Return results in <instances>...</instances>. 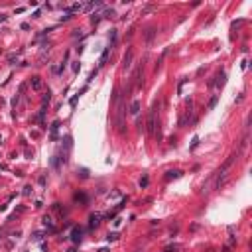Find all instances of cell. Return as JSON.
<instances>
[{
	"label": "cell",
	"mask_w": 252,
	"mask_h": 252,
	"mask_svg": "<svg viewBox=\"0 0 252 252\" xmlns=\"http://www.w3.org/2000/svg\"><path fill=\"white\" fill-rule=\"evenodd\" d=\"M57 130H59V122L55 120V122L51 124V132H49V138L51 140H57Z\"/></svg>",
	"instance_id": "cell-7"
},
{
	"label": "cell",
	"mask_w": 252,
	"mask_h": 252,
	"mask_svg": "<svg viewBox=\"0 0 252 252\" xmlns=\"http://www.w3.org/2000/svg\"><path fill=\"white\" fill-rule=\"evenodd\" d=\"M197 144H199V138L195 136V138H193V144H191V150H193V148H197Z\"/></svg>",
	"instance_id": "cell-24"
},
{
	"label": "cell",
	"mask_w": 252,
	"mask_h": 252,
	"mask_svg": "<svg viewBox=\"0 0 252 252\" xmlns=\"http://www.w3.org/2000/svg\"><path fill=\"white\" fill-rule=\"evenodd\" d=\"M223 252H231V246H223Z\"/></svg>",
	"instance_id": "cell-26"
},
{
	"label": "cell",
	"mask_w": 252,
	"mask_h": 252,
	"mask_svg": "<svg viewBox=\"0 0 252 252\" xmlns=\"http://www.w3.org/2000/svg\"><path fill=\"white\" fill-rule=\"evenodd\" d=\"M105 16H106V18H112V16H114V10H112V8H110V10H106Z\"/></svg>",
	"instance_id": "cell-22"
},
{
	"label": "cell",
	"mask_w": 252,
	"mask_h": 252,
	"mask_svg": "<svg viewBox=\"0 0 252 252\" xmlns=\"http://www.w3.org/2000/svg\"><path fill=\"white\" fill-rule=\"evenodd\" d=\"M30 85H32L33 91H41V89H43V81H41V77H32V79H30Z\"/></svg>",
	"instance_id": "cell-3"
},
{
	"label": "cell",
	"mask_w": 252,
	"mask_h": 252,
	"mask_svg": "<svg viewBox=\"0 0 252 252\" xmlns=\"http://www.w3.org/2000/svg\"><path fill=\"white\" fill-rule=\"evenodd\" d=\"M116 238H118V232H110V234L106 236V240H108V242H114Z\"/></svg>",
	"instance_id": "cell-18"
},
{
	"label": "cell",
	"mask_w": 252,
	"mask_h": 252,
	"mask_svg": "<svg viewBox=\"0 0 252 252\" xmlns=\"http://www.w3.org/2000/svg\"><path fill=\"white\" fill-rule=\"evenodd\" d=\"M132 59H134V51L132 49H128L126 55L122 57V67H124V69H130V67H132Z\"/></svg>",
	"instance_id": "cell-2"
},
{
	"label": "cell",
	"mask_w": 252,
	"mask_h": 252,
	"mask_svg": "<svg viewBox=\"0 0 252 252\" xmlns=\"http://www.w3.org/2000/svg\"><path fill=\"white\" fill-rule=\"evenodd\" d=\"M6 20V16H4V14H0V22H4Z\"/></svg>",
	"instance_id": "cell-27"
},
{
	"label": "cell",
	"mask_w": 252,
	"mask_h": 252,
	"mask_svg": "<svg viewBox=\"0 0 252 252\" xmlns=\"http://www.w3.org/2000/svg\"><path fill=\"white\" fill-rule=\"evenodd\" d=\"M41 221H43V225H46L51 232H55V226H53V219H51V215H43V219H41Z\"/></svg>",
	"instance_id": "cell-5"
},
{
	"label": "cell",
	"mask_w": 252,
	"mask_h": 252,
	"mask_svg": "<svg viewBox=\"0 0 252 252\" xmlns=\"http://www.w3.org/2000/svg\"><path fill=\"white\" fill-rule=\"evenodd\" d=\"M130 112H132V114H138L140 112V100H134L132 105H130Z\"/></svg>",
	"instance_id": "cell-11"
},
{
	"label": "cell",
	"mask_w": 252,
	"mask_h": 252,
	"mask_svg": "<svg viewBox=\"0 0 252 252\" xmlns=\"http://www.w3.org/2000/svg\"><path fill=\"white\" fill-rule=\"evenodd\" d=\"M51 209H53L55 213H57L59 217H63V209H61V205H59V203H53V205H51Z\"/></svg>",
	"instance_id": "cell-15"
},
{
	"label": "cell",
	"mask_w": 252,
	"mask_h": 252,
	"mask_svg": "<svg viewBox=\"0 0 252 252\" xmlns=\"http://www.w3.org/2000/svg\"><path fill=\"white\" fill-rule=\"evenodd\" d=\"M108 53H110V47H106L105 51H103V55H100V63H99V65H105V61H106V57H108Z\"/></svg>",
	"instance_id": "cell-13"
},
{
	"label": "cell",
	"mask_w": 252,
	"mask_h": 252,
	"mask_svg": "<svg viewBox=\"0 0 252 252\" xmlns=\"http://www.w3.org/2000/svg\"><path fill=\"white\" fill-rule=\"evenodd\" d=\"M100 215H91V229H97L99 226V223H100Z\"/></svg>",
	"instance_id": "cell-10"
},
{
	"label": "cell",
	"mask_w": 252,
	"mask_h": 252,
	"mask_svg": "<svg viewBox=\"0 0 252 252\" xmlns=\"http://www.w3.org/2000/svg\"><path fill=\"white\" fill-rule=\"evenodd\" d=\"M43 238V234H41V232H36V234H33V240H41Z\"/></svg>",
	"instance_id": "cell-23"
},
{
	"label": "cell",
	"mask_w": 252,
	"mask_h": 252,
	"mask_svg": "<svg viewBox=\"0 0 252 252\" xmlns=\"http://www.w3.org/2000/svg\"><path fill=\"white\" fill-rule=\"evenodd\" d=\"M81 234H83V231H81L79 226H73V231H71V240H73V242H79Z\"/></svg>",
	"instance_id": "cell-6"
},
{
	"label": "cell",
	"mask_w": 252,
	"mask_h": 252,
	"mask_svg": "<svg viewBox=\"0 0 252 252\" xmlns=\"http://www.w3.org/2000/svg\"><path fill=\"white\" fill-rule=\"evenodd\" d=\"M179 175H181V172H179V169H172V172L166 173V181H169V179H177Z\"/></svg>",
	"instance_id": "cell-9"
},
{
	"label": "cell",
	"mask_w": 252,
	"mask_h": 252,
	"mask_svg": "<svg viewBox=\"0 0 252 252\" xmlns=\"http://www.w3.org/2000/svg\"><path fill=\"white\" fill-rule=\"evenodd\" d=\"M140 185H142V187H146V185H148V177L142 179V181H140Z\"/></svg>",
	"instance_id": "cell-25"
},
{
	"label": "cell",
	"mask_w": 252,
	"mask_h": 252,
	"mask_svg": "<svg viewBox=\"0 0 252 252\" xmlns=\"http://www.w3.org/2000/svg\"><path fill=\"white\" fill-rule=\"evenodd\" d=\"M67 10H69V12H81V10H83V4L77 2V4H73V6H69Z\"/></svg>",
	"instance_id": "cell-12"
},
{
	"label": "cell",
	"mask_w": 252,
	"mask_h": 252,
	"mask_svg": "<svg viewBox=\"0 0 252 252\" xmlns=\"http://www.w3.org/2000/svg\"><path fill=\"white\" fill-rule=\"evenodd\" d=\"M136 252H142V250H136Z\"/></svg>",
	"instance_id": "cell-28"
},
{
	"label": "cell",
	"mask_w": 252,
	"mask_h": 252,
	"mask_svg": "<svg viewBox=\"0 0 252 252\" xmlns=\"http://www.w3.org/2000/svg\"><path fill=\"white\" fill-rule=\"evenodd\" d=\"M100 18H103V14H93V16H91V24L97 26V24L100 22Z\"/></svg>",
	"instance_id": "cell-14"
},
{
	"label": "cell",
	"mask_w": 252,
	"mask_h": 252,
	"mask_svg": "<svg viewBox=\"0 0 252 252\" xmlns=\"http://www.w3.org/2000/svg\"><path fill=\"white\" fill-rule=\"evenodd\" d=\"M215 79H217V81H213V83H211V87H223V85H225L226 75H225V73H219L217 77H215Z\"/></svg>",
	"instance_id": "cell-4"
},
{
	"label": "cell",
	"mask_w": 252,
	"mask_h": 252,
	"mask_svg": "<svg viewBox=\"0 0 252 252\" xmlns=\"http://www.w3.org/2000/svg\"><path fill=\"white\" fill-rule=\"evenodd\" d=\"M236 244V238H234V234H232V229H231V234H229V246H234Z\"/></svg>",
	"instance_id": "cell-17"
},
{
	"label": "cell",
	"mask_w": 252,
	"mask_h": 252,
	"mask_svg": "<svg viewBox=\"0 0 252 252\" xmlns=\"http://www.w3.org/2000/svg\"><path fill=\"white\" fill-rule=\"evenodd\" d=\"M110 41H112V43H116V30H112V32H110Z\"/></svg>",
	"instance_id": "cell-21"
},
{
	"label": "cell",
	"mask_w": 252,
	"mask_h": 252,
	"mask_svg": "<svg viewBox=\"0 0 252 252\" xmlns=\"http://www.w3.org/2000/svg\"><path fill=\"white\" fill-rule=\"evenodd\" d=\"M156 112H158V105L154 103L152 105V108H150V112H148V122H146V130H148V134H154V130H156Z\"/></svg>",
	"instance_id": "cell-1"
},
{
	"label": "cell",
	"mask_w": 252,
	"mask_h": 252,
	"mask_svg": "<svg viewBox=\"0 0 252 252\" xmlns=\"http://www.w3.org/2000/svg\"><path fill=\"white\" fill-rule=\"evenodd\" d=\"M217 100H219L217 97H213V99L209 100V106H207V108H209V110H213V108H215V105H217Z\"/></svg>",
	"instance_id": "cell-19"
},
{
	"label": "cell",
	"mask_w": 252,
	"mask_h": 252,
	"mask_svg": "<svg viewBox=\"0 0 252 252\" xmlns=\"http://www.w3.org/2000/svg\"><path fill=\"white\" fill-rule=\"evenodd\" d=\"M49 100H51V91L47 89V93L43 95V99H41V103H43V105H49Z\"/></svg>",
	"instance_id": "cell-16"
},
{
	"label": "cell",
	"mask_w": 252,
	"mask_h": 252,
	"mask_svg": "<svg viewBox=\"0 0 252 252\" xmlns=\"http://www.w3.org/2000/svg\"><path fill=\"white\" fill-rule=\"evenodd\" d=\"M156 28H148V32H146V43H152V40L156 38Z\"/></svg>",
	"instance_id": "cell-8"
},
{
	"label": "cell",
	"mask_w": 252,
	"mask_h": 252,
	"mask_svg": "<svg viewBox=\"0 0 252 252\" xmlns=\"http://www.w3.org/2000/svg\"><path fill=\"white\" fill-rule=\"evenodd\" d=\"M51 166L55 167V169L59 167V159H57V156H53V159H51Z\"/></svg>",
	"instance_id": "cell-20"
}]
</instances>
